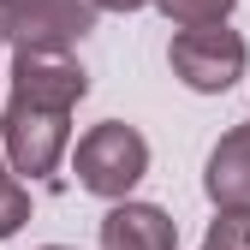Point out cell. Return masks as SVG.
<instances>
[{
    "label": "cell",
    "mask_w": 250,
    "mask_h": 250,
    "mask_svg": "<svg viewBox=\"0 0 250 250\" xmlns=\"http://www.w3.org/2000/svg\"><path fill=\"white\" fill-rule=\"evenodd\" d=\"M89 96V72L60 48H12V96L0 113V149L12 173L54 185L72 149V107Z\"/></svg>",
    "instance_id": "6da1fadb"
},
{
    "label": "cell",
    "mask_w": 250,
    "mask_h": 250,
    "mask_svg": "<svg viewBox=\"0 0 250 250\" xmlns=\"http://www.w3.org/2000/svg\"><path fill=\"white\" fill-rule=\"evenodd\" d=\"M72 173H78V185L89 197L119 203V197H131L137 179L149 173V137L137 131V125H125V119H102V125H89V131L78 137Z\"/></svg>",
    "instance_id": "7a4b0ae2"
},
{
    "label": "cell",
    "mask_w": 250,
    "mask_h": 250,
    "mask_svg": "<svg viewBox=\"0 0 250 250\" xmlns=\"http://www.w3.org/2000/svg\"><path fill=\"white\" fill-rule=\"evenodd\" d=\"M167 66L185 89H197V96H221V89H232L250 66V48L238 30L227 24H191V30H179L173 48H167Z\"/></svg>",
    "instance_id": "3957f363"
},
{
    "label": "cell",
    "mask_w": 250,
    "mask_h": 250,
    "mask_svg": "<svg viewBox=\"0 0 250 250\" xmlns=\"http://www.w3.org/2000/svg\"><path fill=\"white\" fill-rule=\"evenodd\" d=\"M0 30H6L12 48H60V54H72L96 30V6L89 0H0Z\"/></svg>",
    "instance_id": "277c9868"
},
{
    "label": "cell",
    "mask_w": 250,
    "mask_h": 250,
    "mask_svg": "<svg viewBox=\"0 0 250 250\" xmlns=\"http://www.w3.org/2000/svg\"><path fill=\"white\" fill-rule=\"evenodd\" d=\"M102 250H179V227L167 208L119 197L102 214Z\"/></svg>",
    "instance_id": "5b68a950"
},
{
    "label": "cell",
    "mask_w": 250,
    "mask_h": 250,
    "mask_svg": "<svg viewBox=\"0 0 250 250\" xmlns=\"http://www.w3.org/2000/svg\"><path fill=\"white\" fill-rule=\"evenodd\" d=\"M203 191H208L214 208H250V119L232 125V131L208 149Z\"/></svg>",
    "instance_id": "8992f818"
},
{
    "label": "cell",
    "mask_w": 250,
    "mask_h": 250,
    "mask_svg": "<svg viewBox=\"0 0 250 250\" xmlns=\"http://www.w3.org/2000/svg\"><path fill=\"white\" fill-rule=\"evenodd\" d=\"M24 221H30V185L12 173L6 149H0V238H12Z\"/></svg>",
    "instance_id": "52a82bcc"
},
{
    "label": "cell",
    "mask_w": 250,
    "mask_h": 250,
    "mask_svg": "<svg viewBox=\"0 0 250 250\" xmlns=\"http://www.w3.org/2000/svg\"><path fill=\"white\" fill-rule=\"evenodd\" d=\"M155 6L167 12V24L191 30V24H227L238 0H155Z\"/></svg>",
    "instance_id": "ba28073f"
},
{
    "label": "cell",
    "mask_w": 250,
    "mask_h": 250,
    "mask_svg": "<svg viewBox=\"0 0 250 250\" xmlns=\"http://www.w3.org/2000/svg\"><path fill=\"white\" fill-rule=\"evenodd\" d=\"M203 250H250V208H221L208 221Z\"/></svg>",
    "instance_id": "9c48e42d"
},
{
    "label": "cell",
    "mask_w": 250,
    "mask_h": 250,
    "mask_svg": "<svg viewBox=\"0 0 250 250\" xmlns=\"http://www.w3.org/2000/svg\"><path fill=\"white\" fill-rule=\"evenodd\" d=\"M96 12H137V6H155V0H89Z\"/></svg>",
    "instance_id": "30bf717a"
},
{
    "label": "cell",
    "mask_w": 250,
    "mask_h": 250,
    "mask_svg": "<svg viewBox=\"0 0 250 250\" xmlns=\"http://www.w3.org/2000/svg\"><path fill=\"white\" fill-rule=\"evenodd\" d=\"M42 250H72V244H42Z\"/></svg>",
    "instance_id": "8fae6325"
},
{
    "label": "cell",
    "mask_w": 250,
    "mask_h": 250,
    "mask_svg": "<svg viewBox=\"0 0 250 250\" xmlns=\"http://www.w3.org/2000/svg\"><path fill=\"white\" fill-rule=\"evenodd\" d=\"M0 42H6V30H0Z\"/></svg>",
    "instance_id": "7c38bea8"
}]
</instances>
